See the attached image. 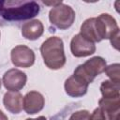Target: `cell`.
Here are the masks:
<instances>
[{"mask_svg": "<svg viewBox=\"0 0 120 120\" xmlns=\"http://www.w3.org/2000/svg\"><path fill=\"white\" fill-rule=\"evenodd\" d=\"M68 120H90V112L87 110H80L74 112Z\"/></svg>", "mask_w": 120, "mask_h": 120, "instance_id": "e0dca14e", "label": "cell"}, {"mask_svg": "<svg viewBox=\"0 0 120 120\" xmlns=\"http://www.w3.org/2000/svg\"><path fill=\"white\" fill-rule=\"evenodd\" d=\"M99 108L103 112L107 120H119L120 113V98H100L98 101Z\"/></svg>", "mask_w": 120, "mask_h": 120, "instance_id": "8fae6325", "label": "cell"}, {"mask_svg": "<svg viewBox=\"0 0 120 120\" xmlns=\"http://www.w3.org/2000/svg\"><path fill=\"white\" fill-rule=\"evenodd\" d=\"M100 92L104 98H120V82H115L111 80L104 81L100 85Z\"/></svg>", "mask_w": 120, "mask_h": 120, "instance_id": "9a60e30c", "label": "cell"}, {"mask_svg": "<svg viewBox=\"0 0 120 120\" xmlns=\"http://www.w3.org/2000/svg\"><path fill=\"white\" fill-rule=\"evenodd\" d=\"M90 120H107V119H106L105 114L101 111V109L98 107L94 110L92 114H90Z\"/></svg>", "mask_w": 120, "mask_h": 120, "instance_id": "ac0fdd59", "label": "cell"}, {"mask_svg": "<svg viewBox=\"0 0 120 120\" xmlns=\"http://www.w3.org/2000/svg\"><path fill=\"white\" fill-rule=\"evenodd\" d=\"M70 51L75 57H86L96 52V45L82 38L79 33L70 41Z\"/></svg>", "mask_w": 120, "mask_h": 120, "instance_id": "ba28073f", "label": "cell"}, {"mask_svg": "<svg viewBox=\"0 0 120 120\" xmlns=\"http://www.w3.org/2000/svg\"><path fill=\"white\" fill-rule=\"evenodd\" d=\"M89 83L85 82L82 78L73 74L68 77L65 82V91L66 93L73 98L82 97L86 94Z\"/></svg>", "mask_w": 120, "mask_h": 120, "instance_id": "9c48e42d", "label": "cell"}, {"mask_svg": "<svg viewBox=\"0 0 120 120\" xmlns=\"http://www.w3.org/2000/svg\"><path fill=\"white\" fill-rule=\"evenodd\" d=\"M25 120H47V119L44 116H39V117H37V118H27Z\"/></svg>", "mask_w": 120, "mask_h": 120, "instance_id": "44dd1931", "label": "cell"}, {"mask_svg": "<svg viewBox=\"0 0 120 120\" xmlns=\"http://www.w3.org/2000/svg\"><path fill=\"white\" fill-rule=\"evenodd\" d=\"M40 52L44 64L50 69H59L66 64L64 43L58 37L47 38L40 46Z\"/></svg>", "mask_w": 120, "mask_h": 120, "instance_id": "7a4b0ae2", "label": "cell"}, {"mask_svg": "<svg viewBox=\"0 0 120 120\" xmlns=\"http://www.w3.org/2000/svg\"><path fill=\"white\" fill-rule=\"evenodd\" d=\"M11 62L18 68H29L35 62V53L25 45H18L11 50Z\"/></svg>", "mask_w": 120, "mask_h": 120, "instance_id": "8992f818", "label": "cell"}, {"mask_svg": "<svg viewBox=\"0 0 120 120\" xmlns=\"http://www.w3.org/2000/svg\"><path fill=\"white\" fill-rule=\"evenodd\" d=\"M95 27L100 41L102 39H110L119 33V27L115 19L108 13H102L95 18Z\"/></svg>", "mask_w": 120, "mask_h": 120, "instance_id": "5b68a950", "label": "cell"}, {"mask_svg": "<svg viewBox=\"0 0 120 120\" xmlns=\"http://www.w3.org/2000/svg\"><path fill=\"white\" fill-rule=\"evenodd\" d=\"M106 67L107 65L104 58L100 56H95L90 58L83 64L79 65L75 68L73 74L82 78L88 83H91L96 76L104 72Z\"/></svg>", "mask_w": 120, "mask_h": 120, "instance_id": "277c9868", "label": "cell"}, {"mask_svg": "<svg viewBox=\"0 0 120 120\" xmlns=\"http://www.w3.org/2000/svg\"><path fill=\"white\" fill-rule=\"evenodd\" d=\"M0 36H1V34H0Z\"/></svg>", "mask_w": 120, "mask_h": 120, "instance_id": "603a6c76", "label": "cell"}, {"mask_svg": "<svg viewBox=\"0 0 120 120\" xmlns=\"http://www.w3.org/2000/svg\"><path fill=\"white\" fill-rule=\"evenodd\" d=\"M26 81V74L17 68H11L8 70L3 76V84L8 91L19 92V90L24 87Z\"/></svg>", "mask_w": 120, "mask_h": 120, "instance_id": "52a82bcc", "label": "cell"}, {"mask_svg": "<svg viewBox=\"0 0 120 120\" xmlns=\"http://www.w3.org/2000/svg\"><path fill=\"white\" fill-rule=\"evenodd\" d=\"M39 10V5L35 1H0V18L8 22L29 20Z\"/></svg>", "mask_w": 120, "mask_h": 120, "instance_id": "6da1fadb", "label": "cell"}, {"mask_svg": "<svg viewBox=\"0 0 120 120\" xmlns=\"http://www.w3.org/2000/svg\"><path fill=\"white\" fill-rule=\"evenodd\" d=\"M44 26L39 20H30L22 26V35L29 40H36L43 34Z\"/></svg>", "mask_w": 120, "mask_h": 120, "instance_id": "4fadbf2b", "label": "cell"}, {"mask_svg": "<svg viewBox=\"0 0 120 120\" xmlns=\"http://www.w3.org/2000/svg\"><path fill=\"white\" fill-rule=\"evenodd\" d=\"M110 40H111V44L116 49V50H118L119 49V33H117L116 35H114L112 38H110Z\"/></svg>", "mask_w": 120, "mask_h": 120, "instance_id": "d6986e66", "label": "cell"}, {"mask_svg": "<svg viewBox=\"0 0 120 120\" xmlns=\"http://www.w3.org/2000/svg\"><path fill=\"white\" fill-rule=\"evenodd\" d=\"M45 104L43 96L38 91H30L23 97V110L28 114H35L40 112Z\"/></svg>", "mask_w": 120, "mask_h": 120, "instance_id": "30bf717a", "label": "cell"}, {"mask_svg": "<svg viewBox=\"0 0 120 120\" xmlns=\"http://www.w3.org/2000/svg\"><path fill=\"white\" fill-rule=\"evenodd\" d=\"M80 34L82 38H84L85 39H87L93 43L100 41V39L98 36L96 27H95V18L94 17L89 18L82 22V24L81 26Z\"/></svg>", "mask_w": 120, "mask_h": 120, "instance_id": "5bb4252c", "label": "cell"}, {"mask_svg": "<svg viewBox=\"0 0 120 120\" xmlns=\"http://www.w3.org/2000/svg\"><path fill=\"white\" fill-rule=\"evenodd\" d=\"M119 68H120V65L118 63H115V64H112L110 66H107L105 68L104 72L111 79V81L115 82H120Z\"/></svg>", "mask_w": 120, "mask_h": 120, "instance_id": "2e32d148", "label": "cell"}, {"mask_svg": "<svg viewBox=\"0 0 120 120\" xmlns=\"http://www.w3.org/2000/svg\"><path fill=\"white\" fill-rule=\"evenodd\" d=\"M23 98L20 92L8 91L4 95L3 104L5 108L12 113H20L23 109Z\"/></svg>", "mask_w": 120, "mask_h": 120, "instance_id": "7c38bea8", "label": "cell"}, {"mask_svg": "<svg viewBox=\"0 0 120 120\" xmlns=\"http://www.w3.org/2000/svg\"><path fill=\"white\" fill-rule=\"evenodd\" d=\"M49 20L55 27L65 30L69 28L75 20V11L73 8L64 3L52 7L49 12Z\"/></svg>", "mask_w": 120, "mask_h": 120, "instance_id": "3957f363", "label": "cell"}, {"mask_svg": "<svg viewBox=\"0 0 120 120\" xmlns=\"http://www.w3.org/2000/svg\"><path fill=\"white\" fill-rule=\"evenodd\" d=\"M1 84H2V82H1V80H0V89H1Z\"/></svg>", "mask_w": 120, "mask_h": 120, "instance_id": "7402d4cb", "label": "cell"}, {"mask_svg": "<svg viewBox=\"0 0 120 120\" xmlns=\"http://www.w3.org/2000/svg\"><path fill=\"white\" fill-rule=\"evenodd\" d=\"M0 120H8V116L0 110Z\"/></svg>", "mask_w": 120, "mask_h": 120, "instance_id": "ffe728a7", "label": "cell"}]
</instances>
